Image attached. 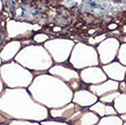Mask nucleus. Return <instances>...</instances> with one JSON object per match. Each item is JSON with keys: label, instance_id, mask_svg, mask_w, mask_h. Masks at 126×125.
Wrapping results in <instances>:
<instances>
[{"label": "nucleus", "instance_id": "1", "mask_svg": "<svg viewBox=\"0 0 126 125\" xmlns=\"http://www.w3.org/2000/svg\"><path fill=\"white\" fill-rule=\"evenodd\" d=\"M28 90L35 101L48 109L70 103L74 94V91L67 83L49 73L34 77Z\"/></svg>", "mask_w": 126, "mask_h": 125}, {"label": "nucleus", "instance_id": "2", "mask_svg": "<svg viewBox=\"0 0 126 125\" xmlns=\"http://www.w3.org/2000/svg\"><path fill=\"white\" fill-rule=\"evenodd\" d=\"M16 62L36 73H44L49 70L54 61L43 45L31 44L24 46L16 55Z\"/></svg>", "mask_w": 126, "mask_h": 125}, {"label": "nucleus", "instance_id": "3", "mask_svg": "<svg viewBox=\"0 0 126 125\" xmlns=\"http://www.w3.org/2000/svg\"><path fill=\"white\" fill-rule=\"evenodd\" d=\"M1 82L6 88H29L34 77L33 73L15 60L1 64Z\"/></svg>", "mask_w": 126, "mask_h": 125}, {"label": "nucleus", "instance_id": "4", "mask_svg": "<svg viewBox=\"0 0 126 125\" xmlns=\"http://www.w3.org/2000/svg\"><path fill=\"white\" fill-rule=\"evenodd\" d=\"M68 61L69 65L78 71L100 64L96 48L84 42H77L75 44Z\"/></svg>", "mask_w": 126, "mask_h": 125}, {"label": "nucleus", "instance_id": "5", "mask_svg": "<svg viewBox=\"0 0 126 125\" xmlns=\"http://www.w3.org/2000/svg\"><path fill=\"white\" fill-rule=\"evenodd\" d=\"M75 44V41L71 39L53 38L45 41L43 43V46L49 52L54 63L61 64L69 60V57Z\"/></svg>", "mask_w": 126, "mask_h": 125}, {"label": "nucleus", "instance_id": "6", "mask_svg": "<svg viewBox=\"0 0 126 125\" xmlns=\"http://www.w3.org/2000/svg\"><path fill=\"white\" fill-rule=\"evenodd\" d=\"M47 72L49 74L61 79L65 83H67L74 92L81 89V87H82L83 82L81 80L80 73L78 72V70L74 69L72 66L68 67V66L64 65V63H61V64L55 63L49 68V70Z\"/></svg>", "mask_w": 126, "mask_h": 125}, {"label": "nucleus", "instance_id": "7", "mask_svg": "<svg viewBox=\"0 0 126 125\" xmlns=\"http://www.w3.org/2000/svg\"><path fill=\"white\" fill-rule=\"evenodd\" d=\"M120 42L116 37H106L96 45L100 65L108 64L116 59Z\"/></svg>", "mask_w": 126, "mask_h": 125}, {"label": "nucleus", "instance_id": "8", "mask_svg": "<svg viewBox=\"0 0 126 125\" xmlns=\"http://www.w3.org/2000/svg\"><path fill=\"white\" fill-rule=\"evenodd\" d=\"M7 39L25 40L32 37L34 32L33 25L29 23L17 22L15 20H7Z\"/></svg>", "mask_w": 126, "mask_h": 125}, {"label": "nucleus", "instance_id": "9", "mask_svg": "<svg viewBox=\"0 0 126 125\" xmlns=\"http://www.w3.org/2000/svg\"><path fill=\"white\" fill-rule=\"evenodd\" d=\"M81 80L84 84L90 86V85H96L100 84L104 81H106L108 78L102 68L97 66H90L87 68H84L79 71Z\"/></svg>", "mask_w": 126, "mask_h": 125}, {"label": "nucleus", "instance_id": "10", "mask_svg": "<svg viewBox=\"0 0 126 125\" xmlns=\"http://www.w3.org/2000/svg\"><path fill=\"white\" fill-rule=\"evenodd\" d=\"M82 106L74 103L73 101H71L70 103L62 106V107H58V108H51L49 109V116L50 118H55V119H59L62 121H65L69 124L70 119L73 117V115L78 112L79 110H81Z\"/></svg>", "mask_w": 126, "mask_h": 125}, {"label": "nucleus", "instance_id": "11", "mask_svg": "<svg viewBox=\"0 0 126 125\" xmlns=\"http://www.w3.org/2000/svg\"><path fill=\"white\" fill-rule=\"evenodd\" d=\"M99 116L94 111L90 110L88 107H84L78 112H76L70 119L69 124L77 125H94L97 124L99 121Z\"/></svg>", "mask_w": 126, "mask_h": 125}, {"label": "nucleus", "instance_id": "12", "mask_svg": "<svg viewBox=\"0 0 126 125\" xmlns=\"http://www.w3.org/2000/svg\"><path fill=\"white\" fill-rule=\"evenodd\" d=\"M98 100V96L89 89H79L74 92L72 101L82 107H90Z\"/></svg>", "mask_w": 126, "mask_h": 125}, {"label": "nucleus", "instance_id": "13", "mask_svg": "<svg viewBox=\"0 0 126 125\" xmlns=\"http://www.w3.org/2000/svg\"><path fill=\"white\" fill-rule=\"evenodd\" d=\"M102 70L106 74L108 79L121 82L125 80V75H126V66L121 64L119 61H112L108 64L101 65Z\"/></svg>", "mask_w": 126, "mask_h": 125}, {"label": "nucleus", "instance_id": "14", "mask_svg": "<svg viewBox=\"0 0 126 125\" xmlns=\"http://www.w3.org/2000/svg\"><path fill=\"white\" fill-rule=\"evenodd\" d=\"M22 45H23L22 40H19V39H12L8 41L2 47V50L0 53L1 63H6L14 60L16 55L22 49Z\"/></svg>", "mask_w": 126, "mask_h": 125}, {"label": "nucleus", "instance_id": "15", "mask_svg": "<svg viewBox=\"0 0 126 125\" xmlns=\"http://www.w3.org/2000/svg\"><path fill=\"white\" fill-rule=\"evenodd\" d=\"M88 89L99 97V96H101V95H103L109 92L119 91L118 90L119 89V82L111 80V79H107L106 81H104L100 84L90 85V86H88Z\"/></svg>", "mask_w": 126, "mask_h": 125}, {"label": "nucleus", "instance_id": "16", "mask_svg": "<svg viewBox=\"0 0 126 125\" xmlns=\"http://www.w3.org/2000/svg\"><path fill=\"white\" fill-rule=\"evenodd\" d=\"M89 109L96 113L99 117H102L105 115H111V114H118L113 104H107L100 100H97L96 102H94L93 105L89 107Z\"/></svg>", "mask_w": 126, "mask_h": 125}, {"label": "nucleus", "instance_id": "17", "mask_svg": "<svg viewBox=\"0 0 126 125\" xmlns=\"http://www.w3.org/2000/svg\"><path fill=\"white\" fill-rule=\"evenodd\" d=\"M98 125H123V120L119 114L105 115L99 118Z\"/></svg>", "mask_w": 126, "mask_h": 125}, {"label": "nucleus", "instance_id": "18", "mask_svg": "<svg viewBox=\"0 0 126 125\" xmlns=\"http://www.w3.org/2000/svg\"><path fill=\"white\" fill-rule=\"evenodd\" d=\"M112 104L118 114L126 113V93H120L115 97Z\"/></svg>", "mask_w": 126, "mask_h": 125}, {"label": "nucleus", "instance_id": "19", "mask_svg": "<svg viewBox=\"0 0 126 125\" xmlns=\"http://www.w3.org/2000/svg\"><path fill=\"white\" fill-rule=\"evenodd\" d=\"M119 94H120L119 91L109 92V93H107V94H105L99 96V97H98V100H100V101H102V102H104V103H107V104H112L113 101H114V99H115V97H116Z\"/></svg>", "mask_w": 126, "mask_h": 125}, {"label": "nucleus", "instance_id": "20", "mask_svg": "<svg viewBox=\"0 0 126 125\" xmlns=\"http://www.w3.org/2000/svg\"><path fill=\"white\" fill-rule=\"evenodd\" d=\"M116 59L121 64H123L124 66H126V42L120 43V46L118 48Z\"/></svg>", "mask_w": 126, "mask_h": 125}, {"label": "nucleus", "instance_id": "21", "mask_svg": "<svg viewBox=\"0 0 126 125\" xmlns=\"http://www.w3.org/2000/svg\"><path fill=\"white\" fill-rule=\"evenodd\" d=\"M7 124H11V125H21V124H40L37 121H33V120H28V119H17V118H11L8 120Z\"/></svg>", "mask_w": 126, "mask_h": 125}, {"label": "nucleus", "instance_id": "22", "mask_svg": "<svg viewBox=\"0 0 126 125\" xmlns=\"http://www.w3.org/2000/svg\"><path fill=\"white\" fill-rule=\"evenodd\" d=\"M49 38V35L46 34V33H43V32H37V33H34L33 36H32V41L37 43V44H41V43H44L45 41H47Z\"/></svg>", "mask_w": 126, "mask_h": 125}, {"label": "nucleus", "instance_id": "23", "mask_svg": "<svg viewBox=\"0 0 126 125\" xmlns=\"http://www.w3.org/2000/svg\"><path fill=\"white\" fill-rule=\"evenodd\" d=\"M106 37H107V34H106V33L99 34V35H96V36H94V37H90V38L88 39V44L93 45V46H95V45H97L98 43H100L102 40H104Z\"/></svg>", "mask_w": 126, "mask_h": 125}, {"label": "nucleus", "instance_id": "24", "mask_svg": "<svg viewBox=\"0 0 126 125\" xmlns=\"http://www.w3.org/2000/svg\"><path fill=\"white\" fill-rule=\"evenodd\" d=\"M40 124H61V125H64V124H68L67 122L65 121H62V120H59V119H44L40 122Z\"/></svg>", "mask_w": 126, "mask_h": 125}, {"label": "nucleus", "instance_id": "25", "mask_svg": "<svg viewBox=\"0 0 126 125\" xmlns=\"http://www.w3.org/2000/svg\"><path fill=\"white\" fill-rule=\"evenodd\" d=\"M118 90H119L120 93H126V82H125V80L119 82V89Z\"/></svg>", "mask_w": 126, "mask_h": 125}, {"label": "nucleus", "instance_id": "26", "mask_svg": "<svg viewBox=\"0 0 126 125\" xmlns=\"http://www.w3.org/2000/svg\"><path fill=\"white\" fill-rule=\"evenodd\" d=\"M117 24H114V23H112V24H109L108 26H107V28H108V30H110V31H113V30H115V29H117Z\"/></svg>", "mask_w": 126, "mask_h": 125}, {"label": "nucleus", "instance_id": "27", "mask_svg": "<svg viewBox=\"0 0 126 125\" xmlns=\"http://www.w3.org/2000/svg\"><path fill=\"white\" fill-rule=\"evenodd\" d=\"M120 115V117H121V119L123 120V123L126 121V113H122V114H119Z\"/></svg>", "mask_w": 126, "mask_h": 125}, {"label": "nucleus", "instance_id": "28", "mask_svg": "<svg viewBox=\"0 0 126 125\" xmlns=\"http://www.w3.org/2000/svg\"><path fill=\"white\" fill-rule=\"evenodd\" d=\"M61 31L60 27H54L53 28V31Z\"/></svg>", "mask_w": 126, "mask_h": 125}, {"label": "nucleus", "instance_id": "29", "mask_svg": "<svg viewBox=\"0 0 126 125\" xmlns=\"http://www.w3.org/2000/svg\"><path fill=\"white\" fill-rule=\"evenodd\" d=\"M94 31H94V30H90V31H88V32H89V33H90V34H93V33H94Z\"/></svg>", "mask_w": 126, "mask_h": 125}, {"label": "nucleus", "instance_id": "30", "mask_svg": "<svg viewBox=\"0 0 126 125\" xmlns=\"http://www.w3.org/2000/svg\"><path fill=\"white\" fill-rule=\"evenodd\" d=\"M124 32H126V27H124Z\"/></svg>", "mask_w": 126, "mask_h": 125}, {"label": "nucleus", "instance_id": "31", "mask_svg": "<svg viewBox=\"0 0 126 125\" xmlns=\"http://www.w3.org/2000/svg\"><path fill=\"white\" fill-rule=\"evenodd\" d=\"M123 125H126V121H125V122H124V123H123Z\"/></svg>", "mask_w": 126, "mask_h": 125}, {"label": "nucleus", "instance_id": "32", "mask_svg": "<svg viewBox=\"0 0 126 125\" xmlns=\"http://www.w3.org/2000/svg\"><path fill=\"white\" fill-rule=\"evenodd\" d=\"M125 82H126V75H125Z\"/></svg>", "mask_w": 126, "mask_h": 125}]
</instances>
